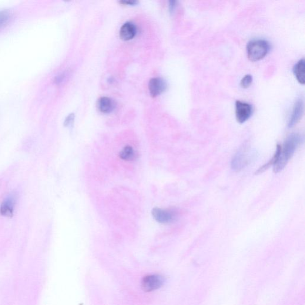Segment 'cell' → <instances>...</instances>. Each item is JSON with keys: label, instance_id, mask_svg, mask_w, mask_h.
<instances>
[{"label": "cell", "instance_id": "4", "mask_svg": "<svg viewBox=\"0 0 305 305\" xmlns=\"http://www.w3.org/2000/svg\"><path fill=\"white\" fill-rule=\"evenodd\" d=\"M253 112L250 104L237 100L236 102V117L237 122L244 123L250 118Z\"/></svg>", "mask_w": 305, "mask_h": 305}, {"label": "cell", "instance_id": "14", "mask_svg": "<svg viewBox=\"0 0 305 305\" xmlns=\"http://www.w3.org/2000/svg\"><path fill=\"white\" fill-rule=\"evenodd\" d=\"M120 159L125 161H132L136 158V153L132 146H126L120 151Z\"/></svg>", "mask_w": 305, "mask_h": 305}, {"label": "cell", "instance_id": "13", "mask_svg": "<svg viewBox=\"0 0 305 305\" xmlns=\"http://www.w3.org/2000/svg\"><path fill=\"white\" fill-rule=\"evenodd\" d=\"M281 148V145H278L277 146L276 153H275L273 158L271 159L269 161V162H268L267 163H266V165H264L263 166L261 167L260 168L258 169L257 171L256 172L257 174V173L259 174V173H263L265 171V170H266L268 168H270V167L271 166H272V165L274 166L275 165H276V163H277L278 159H279V158Z\"/></svg>", "mask_w": 305, "mask_h": 305}, {"label": "cell", "instance_id": "11", "mask_svg": "<svg viewBox=\"0 0 305 305\" xmlns=\"http://www.w3.org/2000/svg\"><path fill=\"white\" fill-rule=\"evenodd\" d=\"M97 106L100 112L103 113H109L115 109V103L109 97H103L98 100Z\"/></svg>", "mask_w": 305, "mask_h": 305}, {"label": "cell", "instance_id": "10", "mask_svg": "<svg viewBox=\"0 0 305 305\" xmlns=\"http://www.w3.org/2000/svg\"><path fill=\"white\" fill-rule=\"evenodd\" d=\"M136 34V28L132 23L127 22L120 28V36L123 41H129Z\"/></svg>", "mask_w": 305, "mask_h": 305}, {"label": "cell", "instance_id": "2", "mask_svg": "<svg viewBox=\"0 0 305 305\" xmlns=\"http://www.w3.org/2000/svg\"><path fill=\"white\" fill-rule=\"evenodd\" d=\"M270 43L264 39H253L247 43L246 50L248 58L253 62L264 58L270 52Z\"/></svg>", "mask_w": 305, "mask_h": 305}, {"label": "cell", "instance_id": "19", "mask_svg": "<svg viewBox=\"0 0 305 305\" xmlns=\"http://www.w3.org/2000/svg\"><path fill=\"white\" fill-rule=\"evenodd\" d=\"M176 6V1H170L169 3V9L170 12H173Z\"/></svg>", "mask_w": 305, "mask_h": 305}, {"label": "cell", "instance_id": "9", "mask_svg": "<svg viewBox=\"0 0 305 305\" xmlns=\"http://www.w3.org/2000/svg\"><path fill=\"white\" fill-rule=\"evenodd\" d=\"M167 88L165 80L162 78H153L150 80L149 89L150 95L153 97H156L165 92Z\"/></svg>", "mask_w": 305, "mask_h": 305}, {"label": "cell", "instance_id": "15", "mask_svg": "<svg viewBox=\"0 0 305 305\" xmlns=\"http://www.w3.org/2000/svg\"><path fill=\"white\" fill-rule=\"evenodd\" d=\"M11 13L8 10L0 11V28L8 23L11 19Z\"/></svg>", "mask_w": 305, "mask_h": 305}, {"label": "cell", "instance_id": "17", "mask_svg": "<svg viewBox=\"0 0 305 305\" xmlns=\"http://www.w3.org/2000/svg\"><path fill=\"white\" fill-rule=\"evenodd\" d=\"M75 115L73 114H70L67 118H66L64 122V125L65 126H69L72 125L73 121H74Z\"/></svg>", "mask_w": 305, "mask_h": 305}, {"label": "cell", "instance_id": "12", "mask_svg": "<svg viewBox=\"0 0 305 305\" xmlns=\"http://www.w3.org/2000/svg\"><path fill=\"white\" fill-rule=\"evenodd\" d=\"M304 70L305 60L302 59L300 60L293 68L294 74L296 76L297 81L301 85L304 84Z\"/></svg>", "mask_w": 305, "mask_h": 305}, {"label": "cell", "instance_id": "5", "mask_svg": "<svg viewBox=\"0 0 305 305\" xmlns=\"http://www.w3.org/2000/svg\"><path fill=\"white\" fill-rule=\"evenodd\" d=\"M18 200L16 193H11L6 197L0 205V214L3 216L12 217L14 213L15 207Z\"/></svg>", "mask_w": 305, "mask_h": 305}, {"label": "cell", "instance_id": "7", "mask_svg": "<svg viewBox=\"0 0 305 305\" xmlns=\"http://www.w3.org/2000/svg\"><path fill=\"white\" fill-rule=\"evenodd\" d=\"M304 113V102L303 99L297 100L295 103L292 113L288 123V127L289 128H293V126L300 121L302 118Z\"/></svg>", "mask_w": 305, "mask_h": 305}, {"label": "cell", "instance_id": "16", "mask_svg": "<svg viewBox=\"0 0 305 305\" xmlns=\"http://www.w3.org/2000/svg\"><path fill=\"white\" fill-rule=\"evenodd\" d=\"M253 82V78L252 75H246L244 76V78L241 79L240 85L243 88L247 89L249 87Z\"/></svg>", "mask_w": 305, "mask_h": 305}, {"label": "cell", "instance_id": "3", "mask_svg": "<svg viewBox=\"0 0 305 305\" xmlns=\"http://www.w3.org/2000/svg\"><path fill=\"white\" fill-rule=\"evenodd\" d=\"M253 152L248 145L241 147L231 161V168L235 171H240L252 162Z\"/></svg>", "mask_w": 305, "mask_h": 305}, {"label": "cell", "instance_id": "6", "mask_svg": "<svg viewBox=\"0 0 305 305\" xmlns=\"http://www.w3.org/2000/svg\"><path fill=\"white\" fill-rule=\"evenodd\" d=\"M164 280L159 275H149L143 278L142 281V287L143 290L150 292L159 289L162 287Z\"/></svg>", "mask_w": 305, "mask_h": 305}, {"label": "cell", "instance_id": "20", "mask_svg": "<svg viewBox=\"0 0 305 305\" xmlns=\"http://www.w3.org/2000/svg\"><path fill=\"white\" fill-rule=\"evenodd\" d=\"M120 3H122V4H125V5H134L137 4V2H135V1H123V2H120Z\"/></svg>", "mask_w": 305, "mask_h": 305}, {"label": "cell", "instance_id": "1", "mask_svg": "<svg viewBox=\"0 0 305 305\" xmlns=\"http://www.w3.org/2000/svg\"><path fill=\"white\" fill-rule=\"evenodd\" d=\"M303 142V137L300 134H291L287 137L281 146L280 154L276 165L274 166V172L279 173L285 168L287 163L292 158L295 152L301 143Z\"/></svg>", "mask_w": 305, "mask_h": 305}, {"label": "cell", "instance_id": "8", "mask_svg": "<svg viewBox=\"0 0 305 305\" xmlns=\"http://www.w3.org/2000/svg\"><path fill=\"white\" fill-rule=\"evenodd\" d=\"M152 215L157 222L168 224L176 219L175 212L170 210L162 209L155 207L152 210Z\"/></svg>", "mask_w": 305, "mask_h": 305}, {"label": "cell", "instance_id": "18", "mask_svg": "<svg viewBox=\"0 0 305 305\" xmlns=\"http://www.w3.org/2000/svg\"><path fill=\"white\" fill-rule=\"evenodd\" d=\"M65 78V73H62L58 76H57L55 78V82L57 84H59V83H62L63 80H64Z\"/></svg>", "mask_w": 305, "mask_h": 305}]
</instances>
